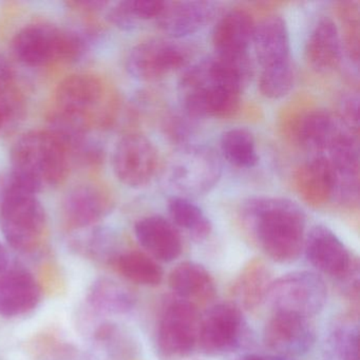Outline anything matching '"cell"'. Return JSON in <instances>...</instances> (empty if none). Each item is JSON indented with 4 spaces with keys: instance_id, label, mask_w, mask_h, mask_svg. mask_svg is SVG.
Masks as SVG:
<instances>
[{
    "instance_id": "cell-28",
    "label": "cell",
    "mask_w": 360,
    "mask_h": 360,
    "mask_svg": "<svg viewBox=\"0 0 360 360\" xmlns=\"http://www.w3.org/2000/svg\"><path fill=\"white\" fill-rule=\"evenodd\" d=\"M168 212L172 223L186 231L197 241L207 239L212 231V224L205 212L191 200L174 197L168 202Z\"/></svg>"
},
{
    "instance_id": "cell-27",
    "label": "cell",
    "mask_w": 360,
    "mask_h": 360,
    "mask_svg": "<svg viewBox=\"0 0 360 360\" xmlns=\"http://www.w3.org/2000/svg\"><path fill=\"white\" fill-rule=\"evenodd\" d=\"M112 263L117 271L132 283L158 286L163 280V269L145 252L136 250L120 252Z\"/></svg>"
},
{
    "instance_id": "cell-23",
    "label": "cell",
    "mask_w": 360,
    "mask_h": 360,
    "mask_svg": "<svg viewBox=\"0 0 360 360\" xmlns=\"http://www.w3.org/2000/svg\"><path fill=\"white\" fill-rule=\"evenodd\" d=\"M305 58L318 73L333 72L342 60V41L336 24L323 18L311 30L305 45Z\"/></svg>"
},
{
    "instance_id": "cell-5",
    "label": "cell",
    "mask_w": 360,
    "mask_h": 360,
    "mask_svg": "<svg viewBox=\"0 0 360 360\" xmlns=\"http://www.w3.org/2000/svg\"><path fill=\"white\" fill-rule=\"evenodd\" d=\"M166 180L179 197L206 195L222 176V162L218 153L203 145H183L170 158L165 169Z\"/></svg>"
},
{
    "instance_id": "cell-9",
    "label": "cell",
    "mask_w": 360,
    "mask_h": 360,
    "mask_svg": "<svg viewBox=\"0 0 360 360\" xmlns=\"http://www.w3.org/2000/svg\"><path fill=\"white\" fill-rule=\"evenodd\" d=\"M191 58V48L180 41L148 39L130 50L126 69L138 81L155 82L184 68Z\"/></svg>"
},
{
    "instance_id": "cell-22",
    "label": "cell",
    "mask_w": 360,
    "mask_h": 360,
    "mask_svg": "<svg viewBox=\"0 0 360 360\" xmlns=\"http://www.w3.org/2000/svg\"><path fill=\"white\" fill-rule=\"evenodd\" d=\"M295 182L297 191L309 205L320 207L334 200V169L326 155H315L300 166Z\"/></svg>"
},
{
    "instance_id": "cell-15",
    "label": "cell",
    "mask_w": 360,
    "mask_h": 360,
    "mask_svg": "<svg viewBox=\"0 0 360 360\" xmlns=\"http://www.w3.org/2000/svg\"><path fill=\"white\" fill-rule=\"evenodd\" d=\"M252 44L261 71L292 66L290 32L281 16H269L256 25Z\"/></svg>"
},
{
    "instance_id": "cell-10",
    "label": "cell",
    "mask_w": 360,
    "mask_h": 360,
    "mask_svg": "<svg viewBox=\"0 0 360 360\" xmlns=\"http://www.w3.org/2000/svg\"><path fill=\"white\" fill-rule=\"evenodd\" d=\"M158 151L153 143L140 134H128L117 141L111 164L117 180L140 189L150 184L158 169Z\"/></svg>"
},
{
    "instance_id": "cell-6",
    "label": "cell",
    "mask_w": 360,
    "mask_h": 360,
    "mask_svg": "<svg viewBox=\"0 0 360 360\" xmlns=\"http://www.w3.org/2000/svg\"><path fill=\"white\" fill-rule=\"evenodd\" d=\"M179 89L191 119L227 117L239 108L241 94L214 82L206 58L185 70Z\"/></svg>"
},
{
    "instance_id": "cell-38",
    "label": "cell",
    "mask_w": 360,
    "mask_h": 360,
    "mask_svg": "<svg viewBox=\"0 0 360 360\" xmlns=\"http://www.w3.org/2000/svg\"><path fill=\"white\" fill-rule=\"evenodd\" d=\"M15 106L13 98H8L7 94H0V130L3 129L14 115Z\"/></svg>"
},
{
    "instance_id": "cell-18",
    "label": "cell",
    "mask_w": 360,
    "mask_h": 360,
    "mask_svg": "<svg viewBox=\"0 0 360 360\" xmlns=\"http://www.w3.org/2000/svg\"><path fill=\"white\" fill-rule=\"evenodd\" d=\"M136 240L147 254L161 262H172L182 254L183 244L174 223L162 216H148L136 223Z\"/></svg>"
},
{
    "instance_id": "cell-8",
    "label": "cell",
    "mask_w": 360,
    "mask_h": 360,
    "mask_svg": "<svg viewBox=\"0 0 360 360\" xmlns=\"http://www.w3.org/2000/svg\"><path fill=\"white\" fill-rule=\"evenodd\" d=\"M202 316L197 305L176 298L164 307L157 330V347L167 360L189 357L199 347Z\"/></svg>"
},
{
    "instance_id": "cell-25",
    "label": "cell",
    "mask_w": 360,
    "mask_h": 360,
    "mask_svg": "<svg viewBox=\"0 0 360 360\" xmlns=\"http://www.w3.org/2000/svg\"><path fill=\"white\" fill-rule=\"evenodd\" d=\"M271 269L261 259L248 261L240 271L233 286L236 304L246 311H254L266 299L271 285Z\"/></svg>"
},
{
    "instance_id": "cell-16",
    "label": "cell",
    "mask_w": 360,
    "mask_h": 360,
    "mask_svg": "<svg viewBox=\"0 0 360 360\" xmlns=\"http://www.w3.org/2000/svg\"><path fill=\"white\" fill-rule=\"evenodd\" d=\"M218 5L212 1H166L157 24L172 39L195 34L214 18Z\"/></svg>"
},
{
    "instance_id": "cell-36",
    "label": "cell",
    "mask_w": 360,
    "mask_h": 360,
    "mask_svg": "<svg viewBox=\"0 0 360 360\" xmlns=\"http://www.w3.org/2000/svg\"><path fill=\"white\" fill-rule=\"evenodd\" d=\"M191 125L181 117H172L165 126L166 134L168 136L179 143L186 142L191 134Z\"/></svg>"
},
{
    "instance_id": "cell-3",
    "label": "cell",
    "mask_w": 360,
    "mask_h": 360,
    "mask_svg": "<svg viewBox=\"0 0 360 360\" xmlns=\"http://www.w3.org/2000/svg\"><path fill=\"white\" fill-rule=\"evenodd\" d=\"M47 214L37 193L11 172L0 184V231L10 246L30 252L41 243Z\"/></svg>"
},
{
    "instance_id": "cell-4",
    "label": "cell",
    "mask_w": 360,
    "mask_h": 360,
    "mask_svg": "<svg viewBox=\"0 0 360 360\" xmlns=\"http://www.w3.org/2000/svg\"><path fill=\"white\" fill-rule=\"evenodd\" d=\"M12 49L22 64L45 67L79 60L87 49V41L75 31L35 22L27 25L14 35Z\"/></svg>"
},
{
    "instance_id": "cell-26",
    "label": "cell",
    "mask_w": 360,
    "mask_h": 360,
    "mask_svg": "<svg viewBox=\"0 0 360 360\" xmlns=\"http://www.w3.org/2000/svg\"><path fill=\"white\" fill-rule=\"evenodd\" d=\"M88 302L92 309L105 315H125L136 307V297L125 284L100 278L90 286Z\"/></svg>"
},
{
    "instance_id": "cell-37",
    "label": "cell",
    "mask_w": 360,
    "mask_h": 360,
    "mask_svg": "<svg viewBox=\"0 0 360 360\" xmlns=\"http://www.w3.org/2000/svg\"><path fill=\"white\" fill-rule=\"evenodd\" d=\"M13 79L14 71L11 64L3 54H0V94H8Z\"/></svg>"
},
{
    "instance_id": "cell-32",
    "label": "cell",
    "mask_w": 360,
    "mask_h": 360,
    "mask_svg": "<svg viewBox=\"0 0 360 360\" xmlns=\"http://www.w3.org/2000/svg\"><path fill=\"white\" fill-rule=\"evenodd\" d=\"M85 229L86 233L77 241L79 250L90 258L113 262L119 254L113 250V237L111 233L106 229H100L98 225Z\"/></svg>"
},
{
    "instance_id": "cell-35",
    "label": "cell",
    "mask_w": 360,
    "mask_h": 360,
    "mask_svg": "<svg viewBox=\"0 0 360 360\" xmlns=\"http://www.w3.org/2000/svg\"><path fill=\"white\" fill-rule=\"evenodd\" d=\"M358 110H359V101L357 96H349L343 98L341 102L340 111L343 123L349 128L352 132H358Z\"/></svg>"
},
{
    "instance_id": "cell-1",
    "label": "cell",
    "mask_w": 360,
    "mask_h": 360,
    "mask_svg": "<svg viewBox=\"0 0 360 360\" xmlns=\"http://www.w3.org/2000/svg\"><path fill=\"white\" fill-rule=\"evenodd\" d=\"M242 221L261 250L278 263L297 260L303 250L307 217L298 204L279 197L244 202Z\"/></svg>"
},
{
    "instance_id": "cell-17",
    "label": "cell",
    "mask_w": 360,
    "mask_h": 360,
    "mask_svg": "<svg viewBox=\"0 0 360 360\" xmlns=\"http://www.w3.org/2000/svg\"><path fill=\"white\" fill-rule=\"evenodd\" d=\"M104 88L96 75L77 73L65 77L58 85L56 103L58 112L84 119L100 105Z\"/></svg>"
},
{
    "instance_id": "cell-19",
    "label": "cell",
    "mask_w": 360,
    "mask_h": 360,
    "mask_svg": "<svg viewBox=\"0 0 360 360\" xmlns=\"http://www.w3.org/2000/svg\"><path fill=\"white\" fill-rule=\"evenodd\" d=\"M41 298V286L28 271L10 269L0 276V315L4 317H20L30 313Z\"/></svg>"
},
{
    "instance_id": "cell-33",
    "label": "cell",
    "mask_w": 360,
    "mask_h": 360,
    "mask_svg": "<svg viewBox=\"0 0 360 360\" xmlns=\"http://www.w3.org/2000/svg\"><path fill=\"white\" fill-rule=\"evenodd\" d=\"M294 67L288 66L275 70L261 71L259 89L269 100H278L290 94L294 87Z\"/></svg>"
},
{
    "instance_id": "cell-34",
    "label": "cell",
    "mask_w": 360,
    "mask_h": 360,
    "mask_svg": "<svg viewBox=\"0 0 360 360\" xmlns=\"http://www.w3.org/2000/svg\"><path fill=\"white\" fill-rule=\"evenodd\" d=\"M341 18L345 20V39H347V48H349V54L354 58L355 62H358V7L355 3H341Z\"/></svg>"
},
{
    "instance_id": "cell-24",
    "label": "cell",
    "mask_w": 360,
    "mask_h": 360,
    "mask_svg": "<svg viewBox=\"0 0 360 360\" xmlns=\"http://www.w3.org/2000/svg\"><path fill=\"white\" fill-rule=\"evenodd\" d=\"M168 284L176 298L193 304H204L216 296V283L210 271L193 261L176 265L168 276Z\"/></svg>"
},
{
    "instance_id": "cell-31",
    "label": "cell",
    "mask_w": 360,
    "mask_h": 360,
    "mask_svg": "<svg viewBox=\"0 0 360 360\" xmlns=\"http://www.w3.org/2000/svg\"><path fill=\"white\" fill-rule=\"evenodd\" d=\"M359 326L354 320L337 324L328 336V347L335 360H359Z\"/></svg>"
},
{
    "instance_id": "cell-14",
    "label": "cell",
    "mask_w": 360,
    "mask_h": 360,
    "mask_svg": "<svg viewBox=\"0 0 360 360\" xmlns=\"http://www.w3.org/2000/svg\"><path fill=\"white\" fill-rule=\"evenodd\" d=\"M112 208L110 193L94 184L75 186L67 193L62 205L65 220L77 229L96 226Z\"/></svg>"
},
{
    "instance_id": "cell-21",
    "label": "cell",
    "mask_w": 360,
    "mask_h": 360,
    "mask_svg": "<svg viewBox=\"0 0 360 360\" xmlns=\"http://www.w3.org/2000/svg\"><path fill=\"white\" fill-rule=\"evenodd\" d=\"M347 131L351 130L323 110L309 111L301 115L294 127L297 142L307 150L316 153V155L328 153Z\"/></svg>"
},
{
    "instance_id": "cell-12",
    "label": "cell",
    "mask_w": 360,
    "mask_h": 360,
    "mask_svg": "<svg viewBox=\"0 0 360 360\" xmlns=\"http://www.w3.org/2000/svg\"><path fill=\"white\" fill-rule=\"evenodd\" d=\"M305 252L309 262L320 273L345 281L359 271V263L340 238L328 227L316 225L305 235Z\"/></svg>"
},
{
    "instance_id": "cell-39",
    "label": "cell",
    "mask_w": 360,
    "mask_h": 360,
    "mask_svg": "<svg viewBox=\"0 0 360 360\" xmlns=\"http://www.w3.org/2000/svg\"><path fill=\"white\" fill-rule=\"evenodd\" d=\"M10 255L8 252L7 248L0 243V276L7 273L10 269Z\"/></svg>"
},
{
    "instance_id": "cell-30",
    "label": "cell",
    "mask_w": 360,
    "mask_h": 360,
    "mask_svg": "<svg viewBox=\"0 0 360 360\" xmlns=\"http://www.w3.org/2000/svg\"><path fill=\"white\" fill-rule=\"evenodd\" d=\"M221 151L231 165L239 168H252L258 164L256 140L252 132L244 128L227 130L221 136Z\"/></svg>"
},
{
    "instance_id": "cell-7",
    "label": "cell",
    "mask_w": 360,
    "mask_h": 360,
    "mask_svg": "<svg viewBox=\"0 0 360 360\" xmlns=\"http://www.w3.org/2000/svg\"><path fill=\"white\" fill-rule=\"evenodd\" d=\"M265 300L273 311L313 318L326 307L328 288L317 274L292 271L271 281Z\"/></svg>"
},
{
    "instance_id": "cell-20",
    "label": "cell",
    "mask_w": 360,
    "mask_h": 360,
    "mask_svg": "<svg viewBox=\"0 0 360 360\" xmlns=\"http://www.w3.org/2000/svg\"><path fill=\"white\" fill-rule=\"evenodd\" d=\"M255 26L248 12L233 10L225 14L212 31L214 56L231 58L248 56Z\"/></svg>"
},
{
    "instance_id": "cell-11",
    "label": "cell",
    "mask_w": 360,
    "mask_h": 360,
    "mask_svg": "<svg viewBox=\"0 0 360 360\" xmlns=\"http://www.w3.org/2000/svg\"><path fill=\"white\" fill-rule=\"evenodd\" d=\"M245 330L241 309L236 303H218L201 318L200 349L210 356L231 353L241 345Z\"/></svg>"
},
{
    "instance_id": "cell-29",
    "label": "cell",
    "mask_w": 360,
    "mask_h": 360,
    "mask_svg": "<svg viewBox=\"0 0 360 360\" xmlns=\"http://www.w3.org/2000/svg\"><path fill=\"white\" fill-rule=\"evenodd\" d=\"M166 1L153 0H125L108 10V18L117 28L130 31L141 22L157 20L165 7Z\"/></svg>"
},
{
    "instance_id": "cell-2",
    "label": "cell",
    "mask_w": 360,
    "mask_h": 360,
    "mask_svg": "<svg viewBox=\"0 0 360 360\" xmlns=\"http://www.w3.org/2000/svg\"><path fill=\"white\" fill-rule=\"evenodd\" d=\"M70 155L49 129L26 132L14 143L11 172L35 193L64 182Z\"/></svg>"
},
{
    "instance_id": "cell-13",
    "label": "cell",
    "mask_w": 360,
    "mask_h": 360,
    "mask_svg": "<svg viewBox=\"0 0 360 360\" xmlns=\"http://www.w3.org/2000/svg\"><path fill=\"white\" fill-rule=\"evenodd\" d=\"M263 340L276 355L288 358L302 356L315 345V326L311 318L273 311L265 324Z\"/></svg>"
}]
</instances>
